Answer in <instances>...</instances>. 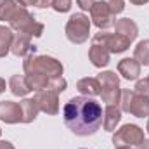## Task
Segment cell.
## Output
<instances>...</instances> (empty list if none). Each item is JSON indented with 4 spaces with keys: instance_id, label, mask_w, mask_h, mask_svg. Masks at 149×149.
<instances>
[{
    "instance_id": "obj_14",
    "label": "cell",
    "mask_w": 149,
    "mask_h": 149,
    "mask_svg": "<svg viewBox=\"0 0 149 149\" xmlns=\"http://www.w3.org/2000/svg\"><path fill=\"white\" fill-rule=\"evenodd\" d=\"M118 70L120 73L123 74V78L127 80H135L139 76V71H141V66L135 59H123L120 64H118Z\"/></svg>"
},
{
    "instance_id": "obj_7",
    "label": "cell",
    "mask_w": 149,
    "mask_h": 149,
    "mask_svg": "<svg viewBox=\"0 0 149 149\" xmlns=\"http://www.w3.org/2000/svg\"><path fill=\"white\" fill-rule=\"evenodd\" d=\"M92 42L95 43H102L109 52H123L128 49L130 45V40L123 35H108V33H97Z\"/></svg>"
},
{
    "instance_id": "obj_5",
    "label": "cell",
    "mask_w": 149,
    "mask_h": 149,
    "mask_svg": "<svg viewBox=\"0 0 149 149\" xmlns=\"http://www.w3.org/2000/svg\"><path fill=\"white\" fill-rule=\"evenodd\" d=\"M99 83H101V94L102 99L109 104V106H116L118 97H120V88H118V76L113 71H106V73L99 74Z\"/></svg>"
},
{
    "instance_id": "obj_15",
    "label": "cell",
    "mask_w": 149,
    "mask_h": 149,
    "mask_svg": "<svg viewBox=\"0 0 149 149\" xmlns=\"http://www.w3.org/2000/svg\"><path fill=\"white\" fill-rule=\"evenodd\" d=\"M12 52L16 54V56H24L30 49H31V45H30V35H26V33H17L14 40H12Z\"/></svg>"
},
{
    "instance_id": "obj_25",
    "label": "cell",
    "mask_w": 149,
    "mask_h": 149,
    "mask_svg": "<svg viewBox=\"0 0 149 149\" xmlns=\"http://www.w3.org/2000/svg\"><path fill=\"white\" fill-rule=\"evenodd\" d=\"M52 2H54V0H38L37 7H42V9H45V7H50V5H52Z\"/></svg>"
},
{
    "instance_id": "obj_10",
    "label": "cell",
    "mask_w": 149,
    "mask_h": 149,
    "mask_svg": "<svg viewBox=\"0 0 149 149\" xmlns=\"http://www.w3.org/2000/svg\"><path fill=\"white\" fill-rule=\"evenodd\" d=\"M38 108L42 111L49 113V114H56L57 113V94L52 90H40L35 97Z\"/></svg>"
},
{
    "instance_id": "obj_17",
    "label": "cell",
    "mask_w": 149,
    "mask_h": 149,
    "mask_svg": "<svg viewBox=\"0 0 149 149\" xmlns=\"http://www.w3.org/2000/svg\"><path fill=\"white\" fill-rule=\"evenodd\" d=\"M78 90L81 94H88V95H97L101 94V83L97 78H83L78 81Z\"/></svg>"
},
{
    "instance_id": "obj_26",
    "label": "cell",
    "mask_w": 149,
    "mask_h": 149,
    "mask_svg": "<svg viewBox=\"0 0 149 149\" xmlns=\"http://www.w3.org/2000/svg\"><path fill=\"white\" fill-rule=\"evenodd\" d=\"M23 7H26V5H37L38 3V0H17Z\"/></svg>"
},
{
    "instance_id": "obj_13",
    "label": "cell",
    "mask_w": 149,
    "mask_h": 149,
    "mask_svg": "<svg viewBox=\"0 0 149 149\" xmlns=\"http://www.w3.org/2000/svg\"><path fill=\"white\" fill-rule=\"evenodd\" d=\"M114 28H116V33H118V35L127 37L130 42L137 37V24H135L134 21L127 19V17H125V19H118V21L114 23Z\"/></svg>"
},
{
    "instance_id": "obj_9",
    "label": "cell",
    "mask_w": 149,
    "mask_h": 149,
    "mask_svg": "<svg viewBox=\"0 0 149 149\" xmlns=\"http://www.w3.org/2000/svg\"><path fill=\"white\" fill-rule=\"evenodd\" d=\"M0 120L5 123H17L23 121L21 104H16L12 101H2L0 102Z\"/></svg>"
},
{
    "instance_id": "obj_4",
    "label": "cell",
    "mask_w": 149,
    "mask_h": 149,
    "mask_svg": "<svg viewBox=\"0 0 149 149\" xmlns=\"http://www.w3.org/2000/svg\"><path fill=\"white\" fill-rule=\"evenodd\" d=\"M123 111L132 113L137 118H144L149 114V99L139 95L132 90H123V101H121Z\"/></svg>"
},
{
    "instance_id": "obj_11",
    "label": "cell",
    "mask_w": 149,
    "mask_h": 149,
    "mask_svg": "<svg viewBox=\"0 0 149 149\" xmlns=\"http://www.w3.org/2000/svg\"><path fill=\"white\" fill-rule=\"evenodd\" d=\"M23 10H24V7L21 3H17L16 0H2L0 2V21H12Z\"/></svg>"
},
{
    "instance_id": "obj_18",
    "label": "cell",
    "mask_w": 149,
    "mask_h": 149,
    "mask_svg": "<svg viewBox=\"0 0 149 149\" xmlns=\"http://www.w3.org/2000/svg\"><path fill=\"white\" fill-rule=\"evenodd\" d=\"M120 118H121V111H120L116 106H108V108H106V116H104V120H102L104 128H106L108 132L114 130V127H116V123L120 121Z\"/></svg>"
},
{
    "instance_id": "obj_8",
    "label": "cell",
    "mask_w": 149,
    "mask_h": 149,
    "mask_svg": "<svg viewBox=\"0 0 149 149\" xmlns=\"http://www.w3.org/2000/svg\"><path fill=\"white\" fill-rule=\"evenodd\" d=\"M90 12H92V19H94V23H95V26H99V28H108V26H111L113 21V14L111 10H109V5H108V2H95L94 5H92V9H90Z\"/></svg>"
},
{
    "instance_id": "obj_22",
    "label": "cell",
    "mask_w": 149,
    "mask_h": 149,
    "mask_svg": "<svg viewBox=\"0 0 149 149\" xmlns=\"http://www.w3.org/2000/svg\"><path fill=\"white\" fill-rule=\"evenodd\" d=\"M135 92L142 97L149 99V78H144V80H139L137 85H135Z\"/></svg>"
},
{
    "instance_id": "obj_23",
    "label": "cell",
    "mask_w": 149,
    "mask_h": 149,
    "mask_svg": "<svg viewBox=\"0 0 149 149\" xmlns=\"http://www.w3.org/2000/svg\"><path fill=\"white\" fill-rule=\"evenodd\" d=\"M52 7L57 12H68L71 9V0H54L52 2Z\"/></svg>"
},
{
    "instance_id": "obj_20",
    "label": "cell",
    "mask_w": 149,
    "mask_h": 149,
    "mask_svg": "<svg viewBox=\"0 0 149 149\" xmlns=\"http://www.w3.org/2000/svg\"><path fill=\"white\" fill-rule=\"evenodd\" d=\"M12 40H14L12 31L5 26H0V57H3L9 52V47L12 45Z\"/></svg>"
},
{
    "instance_id": "obj_16",
    "label": "cell",
    "mask_w": 149,
    "mask_h": 149,
    "mask_svg": "<svg viewBox=\"0 0 149 149\" xmlns=\"http://www.w3.org/2000/svg\"><path fill=\"white\" fill-rule=\"evenodd\" d=\"M21 111H23V121L24 123H30V121H33L37 118L40 108H38L35 99H24L21 102Z\"/></svg>"
},
{
    "instance_id": "obj_28",
    "label": "cell",
    "mask_w": 149,
    "mask_h": 149,
    "mask_svg": "<svg viewBox=\"0 0 149 149\" xmlns=\"http://www.w3.org/2000/svg\"><path fill=\"white\" fill-rule=\"evenodd\" d=\"M132 3H135V5H141V3H146V2H149V0H130Z\"/></svg>"
},
{
    "instance_id": "obj_31",
    "label": "cell",
    "mask_w": 149,
    "mask_h": 149,
    "mask_svg": "<svg viewBox=\"0 0 149 149\" xmlns=\"http://www.w3.org/2000/svg\"><path fill=\"white\" fill-rule=\"evenodd\" d=\"M118 149H130V148H125V146H121V148H118Z\"/></svg>"
},
{
    "instance_id": "obj_2",
    "label": "cell",
    "mask_w": 149,
    "mask_h": 149,
    "mask_svg": "<svg viewBox=\"0 0 149 149\" xmlns=\"http://www.w3.org/2000/svg\"><path fill=\"white\" fill-rule=\"evenodd\" d=\"M24 71L37 74H45L50 78H57L63 74V66L61 63H57L54 57H47V56H28L24 61Z\"/></svg>"
},
{
    "instance_id": "obj_29",
    "label": "cell",
    "mask_w": 149,
    "mask_h": 149,
    "mask_svg": "<svg viewBox=\"0 0 149 149\" xmlns=\"http://www.w3.org/2000/svg\"><path fill=\"white\" fill-rule=\"evenodd\" d=\"M141 149H149V141H142V144H141Z\"/></svg>"
},
{
    "instance_id": "obj_19",
    "label": "cell",
    "mask_w": 149,
    "mask_h": 149,
    "mask_svg": "<svg viewBox=\"0 0 149 149\" xmlns=\"http://www.w3.org/2000/svg\"><path fill=\"white\" fill-rule=\"evenodd\" d=\"M10 90L14 95H26L30 92V87L26 83V76H19V74H14L10 78Z\"/></svg>"
},
{
    "instance_id": "obj_32",
    "label": "cell",
    "mask_w": 149,
    "mask_h": 149,
    "mask_svg": "<svg viewBox=\"0 0 149 149\" xmlns=\"http://www.w3.org/2000/svg\"><path fill=\"white\" fill-rule=\"evenodd\" d=\"M148 132H149V123H148Z\"/></svg>"
},
{
    "instance_id": "obj_3",
    "label": "cell",
    "mask_w": 149,
    "mask_h": 149,
    "mask_svg": "<svg viewBox=\"0 0 149 149\" xmlns=\"http://www.w3.org/2000/svg\"><path fill=\"white\" fill-rule=\"evenodd\" d=\"M90 33V21L83 14H73L66 24V35L73 43H83Z\"/></svg>"
},
{
    "instance_id": "obj_21",
    "label": "cell",
    "mask_w": 149,
    "mask_h": 149,
    "mask_svg": "<svg viewBox=\"0 0 149 149\" xmlns=\"http://www.w3.org/2000/svg\"><path fill=\"white\" fill-rule=\"evenodd\" d=\"M135 59L144 64V66H149V40H142L137 49H135Z\"/></svg>"
},
{
    "instance_id": "obj_12",
    "label": "cell",
    "mask_w": 149,
    "mask_h": 149,
    "mask_svg": "<svg viewBox=\"0 0 149 149\" xmlns=\"http://www.w3.org/2000/svg\"><path fill=\"white\" fill-rule=\"evenodd\" d=\"M88 57H90V61H92L94 66L102 68V66H106V64L109 63V50H108L104 45L92 42V47H90Z\"/></svg>"
},
{
    "instance_id": "obj_24",
    "label": "cell",
    "mask_w": 149,
    "mask_h": 149,
    "mask_svg": "<svg viewBox=\"0 0 149 149\" xmlns=\"http://www.w3.org/2000/svg\"><path fill=\"white\" fill-rule=\"evenodd\" d=\"M108 5H109V10L113 16H116L118 12L123 10V0H111V2H108Z\"/></svg>"
},
{
    "instance_id": "obj_1",
    "label": "cell",
    "mask_w": 149,
    "mask_h": 149,
    "mask_svg": "<svg viewBox=\"0 0 149 149\" xmlns=\"http://www.w3.org/2000/svg\"><path fill=\"white\" fill-rule=\"evenodd\" d=\"M64 123L74 135H92L102 125L104 114L102 106L90 97H73L66 102L64 109Z\"/></svg>"
},
{
    "instance_id": "obj_33",
    "label": "cell",
    "mask_w": 149,
    "mask_h": 149,
    "mask_svg": "<svg viewBox=\"0 0 149 149\" xmlns=\"http://www.w3.org/2000/svg\"><path fill=\"white\" fill-rule=\"evenodd\" d=\"M0 134H2V130H0Z\"/></svg>"
},
{
    "instance_id": "obj_30",
    "label": "cell",
    "mask_w": 149,
    "mask_h": 149,
    "mask_svg": "<svg viewBox=\"0 0 149 149\" xmlns=\"http://www.w3.org/2000/svg\"><path fill=\"white\" fill-rule=\"evenodd\" d=\"M3 90H5V81H3V80L0 78V94H2Z\"/></svg>"
},
{
    "instance_id": "obj_27",
    "label": "cell",
    "mask_w": 149,
    "mask_h": 149,
    "mask_svg": "<svg viewBox=\"0 0 149 149\" xmlns=\"http://www.w3.org/2000/svg\"><path fill=\"white\" fill-rule=\"evenodd\" d=\"M0 149H14V148H12V144H10V142L2 141V142H0Z\"/></svg>"
},
{
    "instance_id": "obj_6",
    "label": "cell",
    "mask_w": 149,
    "mask_h": 149,
    "mask_svg": "<svg viewBox=\"0 0 149 149\" xmlns=\"http://www.w3.org/2000/svg\"><path fill=\"white\" fill-rule=\"evenodd\" d=\"M142 141H144V134H142V130L137 125H125L113 137V142L118 148H121V146H132V144H139L141 146Z\"/></svg>"
}]
</instances>
